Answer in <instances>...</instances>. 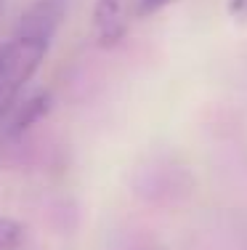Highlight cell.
I'll return each instance as SVG.
<instances>
[{
	"label": "cell",
	"mask_w": 247,
	"mask_h": 250,
	"mask_svg": "<svg viewBox=\"0 0 247 250\" xmlns=\"http://www.w3.org/2000/svg\"><path fill=\"white\" fill-rule=\"evenodd\" d=\"M51 40L19 32L0 48V120L8 115L19 101V93L35 77L40 64L45 62Z\"/></svg>",
	"instance_id": "cell-1"
},
{
	"label": "cell",
	"mask_w": 247,
	"mask_h": 250,
	"mask_svg": "<svg viewBox=\"0 0 247 250\" xmlns=\"http://www.w3.org/2000/svg\"><path fill=\"white\" fill-rule=\"evenodd\" d=\"M67 8H69V0H32L24 8V14L19 16L16 29L54 43V35L61 27Z\"/></svg>",
	"instance_id": "cell-2"
},
{
	"label": "cell",
	"mask_w": 247,
	"mask_h": 250,
	"mask_svg": "<svg viewBox=\"0 0 247 250\" xmlns=\"http://www.w3.org/2000/svg\"><path fill=\"white\" fill-rule=\"evenodd\" d=\"M131 24V0H98L93 8V29L101 48L117 45Z\"/></svg>",
	"instance_id": "cell-3"
},
{
	"label": "cell",
	"mask_w": 247,
	"mask_h": 250,
	"mask_svg": "<svg viewBox=\"0 0 247 250\" xmlns=\"http://www.w3.org/2000/svg\"><path fill=\"white\" fill-rule=\"evenodd\" d=\"M51 109V96L48 93H35L32 99H27L24 104L14 106V120H11V136H21L27 128H32L40 117H45Z\"/></svg>",
	"instance_id": "cell-4"
},
{
	"label": "cell",
	"mask_w": 247,
	"mask_h": 250,
	"mask_svg": "<svg viewBox=\"0 0 247 250\" xmlns=\"http://www.w3.org/2000/svg\"><path fill=\"white\" fill-rule=\"evenodd\" d=\"M24 237H27L24 224H19L16 218L0 216V250H21Z\"/></svg>",
	"instance_id": "cell-5"
},
{
	"label": "cell",
	"mask_w": 247,
	"mask_h": 250,
	"mask_svg": "<svg viewBox=\"0 0 247 250\" xmlns=\"http://www.w3.org/2000/svg\"><path fill=\"white\" fill-rule=\"evenodd\" d=\"M170 3H175V0H138L136 14L138 16H152V14H157L160 8H165V5H170Z\"/></svg>",
	"instance_id": "cell-6"
},
{
	"label": "cell",
	"mask_w": 247,
	"mask_h": 250,
	"mask_svg": "<svg viewBox=\"0 0 247 250\" xmlns=\"http://www.w3.org/2000/svg\"><path fill=\"white\" fill-rule=\"evenodd\" d=\"M228 8H231L234 16H239V19H242V16H247V0H231V5H228Z\"/></svg>",
	"instance_id": "cell-7"
},
{
	"label": "cell",
	"mask_w": 247,
	"mask_h": 250,
	"mask_svg": "<svg viewBox=\"0 0 247 250\" xmlns=\"http://www.w3.org/2000/svg\"><path fill=\"white\" fill-rule=\"evenodd\" d=\"M0 8H3V0H0Z\"/></svg>",
	"instance_id": "cell-8"
}]
</instances>
